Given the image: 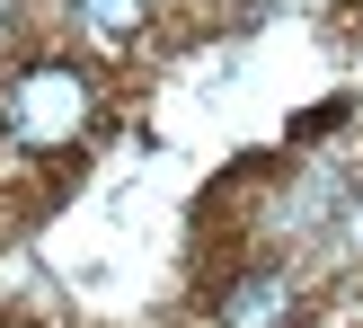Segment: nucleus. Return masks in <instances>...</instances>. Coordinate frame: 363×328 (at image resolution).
I'll list each match as a JSON object with an SVG mask.
<instances>
[{
	"instance_id": "f257e3e1",
	"label": "nucleus",
	"mask_w": 363,
	"mask_h": 328,
	"mask_svg": "<svg viewBox=\"0 0 363 328\" xmlns=\"http://www.w3.org/2000/svg\"><path fill=\"white\" fill-rule=\"evenodd\" d=\"M0 124H9V142H27V151H62V142H80V124H89V80L71 62L18 71L9 98H0Z\"/></svg>"
},
{
	"instance_id": "f03ea898",
	"label": "nucleus",
	"mask_w": 363,
	"mask_h": 328,
	"mask_svg": "<svg viewBox=\"0 0 363 328\" xmlns=\"http://www.w3.org/2000/svg\"><path fill=\"white\" fill-rule=\"evenodd\" d=\"M293 311H301L293 275H240L222 293V328H293Z\"/></svg>"
},
{
	"instance_id": "7ed1b4c3",
	"label": "nucleus",
	"mask_w": 363,
	"mask_h": 328,
	"mask_svg": "<svg viewBox=\"0 0 363 328\" xmlns=\"http://www.w3.org/2000/svg\"><path fill=\"white\" fill-rule=\"evenodd\" d=\"M71 9H80V27L98 35V45H124V35L151 18V0H71Z\"/></svg>"
}]
</instances>
